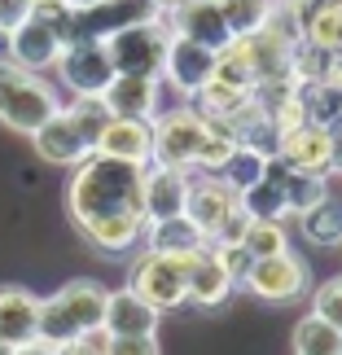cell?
Instances as JSON below:
<instances>
[{
  "mask_svg": "<svg viewBox=\"0 0 342 355\" xmlns=\"http://www.w3.org/2000/svg\"><path fill=\"white\" fill-rule=\"evenodd\" d=\"M158 307H149L141 294L132 290H110L105 294V316H101V329L110 338H141V334H158Z\"/></svg>",
  "mask_w": 342,
  "mask_h": 355,
  "instance_id": "2e32d148",
  "label": "cell"
},
{
  "mask_svg": "<svg viewBox=\"0 0 342 355\" xmlns=\"http://www.w3.org/2000/svg\"><path fill=\"white\" fill-rule=\"evenodd\" d=\"M207 136H211V119H202L194 105L154 114V154H149V162L198 171V158H202Z\"/></svg>",
  "mask_w": 342,
  "mask_h": 355,
  "instance_id": "5b68a950",
  "label": "cell"
},
{
  "mask_svg": "<svg viewBox=\"0 0 342 355\" xmlns=\"http://www.w3.org/2000/svg\"><path fill=\"white\" fill-rule=\"evenodd\" d=\"M71 9H88V5H97V0H66Z\"/></svg>",
  "mask_w": 342,
  "mask_h": 355,
  "instance_id": "b9f144b4",
  "label": "cell"
},
{
  "mask_svg": "<svg viewBox=\"0 0 342 355\" xmlns=\"http://www.w3.org/2000/svg\"><path fill=\"white\" fill-rule=\"evenodd\" d=\"M246 228H250V215H246V207L237 202V207H232L224 220L207 233V241H211V245H237V241L246 237Z\"/></svg>",
  "mask_w": 342,
  "mask_h": 355,
  "instance_id": "836d02e7",
  "label": "cell"
},
{
  "mask_svg": "<svg viewBox=\"0 0 342 355\" xmlns=\"http://www.w3.org/2000/svg\"><path fill=\"white\" fill-rule=\"evenodd\" d=\"M272 5H277V0H220V13H224L232 35H250L268 22Z\"/></svg>",
  "mask_w": 342,
  "mask_h": 355,
  "instance_id": "f546056e",
  "label": "cell"
},
{
  "mask_svg": "<svg viewBox=\"0 0 342 355\" xmlns=\"http://www.w3.org/2000/svg\"><path fill=\"white\" fill-rule=\"evenodd\" d=\"M5 351H9V347H0V355H5Z\"/></svg>",
  "mask_w": 342,
  "mask_h": 355,
  "instance_id": "f6af8a7d",
  "label": "cell"
},
{
  "mask_svg": "<svg viewBox=\"0 0 342 355\" xmlns=\"http://www.w3.org/2000/svg\"><path fill=\"white\" fill-rule=\"evenodd\" d=\"M158 92H162V79H149V75H114L105 84L101 101L110 105L114 119H154L158 114Z\"/></svg>",
  "mask_w": 342,
  "mask_h": 355,
  "instance_id": "ac0fdd59",
  "label": "cell"
},
{
  "mask_svg": "<svg viewBox=\"0 0 342 355\" xmlns=\"http://www.w3.org/2000/svg\"><path fill=\"white\" fill-rule=\"evenodd\" d=\"M58 92L40 71H26L18 62H0V123L22 136H31L40 123L58 110Z\"/></svg>",
  "mask_w": 342,
  "mask_h": 355,
  "instance_id": "3957f363",
  "label": "cell"
},
{
  "mask_svg": "<svg viewBox=\"0 0 342 355\" xmlns=\"http://www.w3.org/2000/svg\"><path fill=\"white\" fill-rule=\"evenodd\" d=\"M158 13H162L158 0H97L88 9H75V40H105L132 22L158 18Z\"/></svg>",
  "mask_w": 342,
  "mask_h": 355,
  "instance_id": "30bf717a",
  "label": "cell"
},
{
  "mask_svg": "<svg viewBox=\"0 0 342 355\" xmlns=\"http://www.w3.org/2000/svg\"><path fill=\"white\" fill-rule=\"evenodd\" d=\"M97 154L149 162V154H154V119H110L105 132L97 136Z\"/></svg>",
  "mask_w": 342,
  "mask_h": 355,
  "instance_id": "d6986e66",
  "label": "cell"
},
{
  "mask_svg": "<svg viewBox=\"0 0 342 355\" xmlns=\"http://www.w3.org/2000/svg\"><path fill=\"white\" fill-rule=\"evenodd\" d=\"M232 290H237V285H232V277L224 272V263L215 259L211 241L202 245L198 254H189V303H198V307H220Z\"/></svg>",
  "mask_w": 342,
  "mask_h": 355,
  "instance_id": "7402d4cb",
  "label": "cell"
},
{
  "mask_svg": "<svg viewBox=\"0 0 342 355\" xmlns=\"http://www.w3.org/2000/svg\"><path fill=\"white\" fill-rule=\"evenodd\" d=\"M298 228H303V237L311 245L334 250V245H342V207L334 198H320L316 207H307L303 215H298Z\"/></svg>",
  "mask_w": 342,
  "mask_h": 355,
  "instance_id": "d4e9b609",
  "label": "cell"
},
{
  "mask_svg": "<svg viewBox=\"0 0 342 355\" xmlns=\"http://www.w3.org/2000/svg\"><path fill=\"white\" fill-rule=\"evenodd\" d=\"M241 285L255 298H264V303H294V298L307 290V263L298 254H290V250L264 254V259L250 263V272H246Z\"/></svg>",
  "mask_w": 342,
  "mask_h": 355,
  "instance_id": "ba28073f",
  "label": "cell"
},
{
  "mask_svg": "<svg viewBox=\"0 0 342 355\" xmlns=\"http://www.w3.org/2000/svg\"><path fill=\"white\" fill-rule=\"evenodd\" d=\"M62 58V35L53 31L44 18H35V13H26V18L9 31V62L26 66V71H53Z\"/></svg>",
  "mask_w": 342,
  "mask_h": 355,
  "instance_id": "4fadbf2b",
  "label": "cell"
},
{
  "mask_svg": "<svg viewBox=\"0 0 342 355\" xmlns=\"http://www.w3.org/2000/svg\"><path fill=\"white\" fill-rule=\"evenodd\" d=\"M189 184H194V171L162 167V162H145V180H141V215H145V224L185 215Z\"/></svg>",
  "mask_w": 342,
  "mask_h": 355,
  "instance_id": "9c48e42d",
  "label": "cell"
},
{
  "mask_svg": "<svg viewBox=\"0 0 342 355\" xmlns=\"http://www.w3.org/2000/svg\"><path fill=\"white\" fill-rule=\"evenodd\" d=\"M237 202L246 207V215L250 220H272V224H285V215H290V207H285V189L281 180H255L250 189H241Z\"/></svg>",
  "mask_w": 342,
  "mask_h": 355,
  "instance_id": "484cf974",
  "label": "cell"
},
{
  "mask_svg": "<svg viewBox=\"0 0 342 355\" xmlns=\"http://www.w3.org/2000/svg\"><path fill=\"white\" fill-rule=\"evenodd\" d=\"M128 285L145 298L149 307H158V311L185 307L189 303V259L162 254V250H149V245H145V254L132 263Z\"/></svg>",
  "mask_w": 342,
  "mask_h": 355,
  "instance_id": "8992f818",
  "label": "cell"
},
{
  "mask_svg": "<svg viewBox=\"0 0 342 355\" xmlns=\"http://www.w3.org/2000/svg\"><path fill=\"white\" fill-rule=\"evenodd\" d=\"M211 250H215V259L224 263V272L232 277V285H241V281H246V272H250V263H255L250 250H246L241 241H237V245H211Z\"/></svg>",
  "mask_w": 342,
  "mask_h": 355,
  "instance_id": "e575fe53",
  "label": "cell"
},
{
  "mask_svg": "<svg viewBox=\"0 0 342 355\" xmlns=\"http://www.w3.org/2000/svg\"><path fill=\"white\" fill-rule=\"evenodd\" d=\"M141 180H145V162L110 158V154H92L84 162H75L71 184H66V211L75 224L101 220V215H123V211H141Z\"/></svg>",
  "mask_w": 342,
  "mask_h": 355,
  "instance_id": "6da1fadb",
  "label": "cell"
},
{
  "mask_svg": "<svg viewBox=\"0 0 342 355\" xmlns=\"http://www.w3.org/2000/svg\"><path fill=\"white\" fill-rule=\"evenodd\" d=\"M105 285L97 281H71L58 294L40 298V320H35V338L49 347H62L71 338L97 334L101 316H105Z\"/></svg>",
  "mask_w": 342,
  "mask_h": 355,
  "instance_id": "7a4b0ae2",
  "label": "cell"
},
{
  "mask_svg": "<svg viewBox=\"0 0 342 355\" xmlns=\"http://www.w3.org/2000/svg\"><path fill=\"white\" fill-rule=\"evenodd\" d=\"M9 58V31H0V62Z\"/></svg>",
  "mask_w": 342,
  "mask_h": 355,
  "instance_id": "60d3db41",
  "label": "cell"
},
{
  "mask_svg": "<svg viewBox=\"0 0 342 355\" xmlns=\"http://www.w3.org/2000/svg\"><path fill=\"white\" fill-rule=\"evenodd\" d=\"M330 149H334L330 128H320V123H294V128L281 132L277 158L285 162V167H294V171L330 175Z\"/></svg>",
  "mask_w": 342,
  "mask_h": 355,
  "instance_id": "5bb4252c",
  "label": "cell"
},
{
  "mask_svg": "<svg viewBox=\"0 0 342 355\" xmlns=\"http://www.w3.org/2000/svg\"><path fill=\"white\" fill-rule=\"evenodd\" d=\"M264 162H268V158L259 154V149L237 145V149H232V154L220 162V171H215V175H220L232 193H241V189H250L255 180H264Z\"/></svg>",
  "mask_w": 342,
  "mask_h": 355,
  "instance_id": "83f0119b",
  "label": "cell"
},
{
  "mask_svg": "<svg viewBox=\"0 0 342 355\" xmlns=\"http://www.w3.org/2000/svg\"><path fill=\"white\" fill-rule=\"evenodd\" d=\"M167 44H171V22L167 13L149 22H132L123 31L105 35V53H110L114 71L119 75H149V79H162V58H167Z\"/></svg>",
  "mask_w": 342,
  "mask_h": 355,
  "instance_id": "277c9868",
  "label": "cell"
},
{
  "mask_svg": "<svg viewBox=\"0 0 342 355\" xmlns=\"http://www.w3.org/2000/svg\"><path fill=\"white\" fill-rule=\"evenodd\" d=\"M167 22H171L176 35H189V40H198V44H207L215 53L232 40L224 13H220V0H180L176 9H167Z\"/></svg>",
  "mask_w": 342,
  "mask_h": 355,
  "instance_id": "9a60e30c",
  "label": "cell"
},
{
  "mask_svg": "<svg viewBox=\"0 0 342 355\" xmlns=\"http://www.w3.org/2000/svg\"><path fill=\"white\" fill-rule=\"evenodd\" d=\"M31 141H35L40 162H49V167H75V162H84L92 154L88 136L75 128V119L66 114V105H58V110L40 123L31 132Z\"/></svg>",
  "mask_w": 342,
  "mask_h": 355,
  "instance_id": "7c38bea8",
  "label": "cell"
},
{
  "mask_svg": "<svg viewBox=\"0 0 342 355\" xmlns=\"http://www.w3.org/2000/svg\"><path fill=\"white\" fill-rule=\"evenodd\" d=\"M158 5H162V13H167V9H176V5H180V0H158Z\"/></svg>",
  "mask_w": 342,
  "mask_h": 355,
  "instance_id": "7bdbcfd3",
  "label": "cell"
},
{
  "mask_svg": "<svg viewBox=\"0 0 342 355\" xmlns=\"http://www.w3.org/2000/svg\"><path fill=\"white\" fill-rule=\"evenodd\" d=\"M334 136V149H330V175H342V132H330Z\"/></svg>",
  "mask_w": 342,
  "mask_h": 355,
  "instance_id": "ab89813d",
  "label": "cell"
},
{
  "mask_svg": "<svg viewBox=\"0 0 342 355\" xmlns=\"http://www.w3.org/2000/svg\"><path fill=\"white\" fill-rule=\"evenodd\" d=\"M5 355H53V347H49V343H40V338H26V343L9 347Z\"/></svg>",
  "mask_w": 342,
  "mask_h": 355,
  "instance_id": "f35d334b",
  "label": "cell"
},
{
  "mask_svg": "<svg viewBox=\"0 0 342 355\" xmlns=\"http://www.w3.org/2000/svg\"><path fill=\"white\" fill-rule=\"evenodd\" d=\"M53 71L75 97H101L105 84L119 75L110 53H105V40H71V44H62V58Z\"/></svg>",
  "mask_w": 342,
  "mask_h": 355,
  "instance_id": "52a82bcc",
  "label": "cell"
},
{
  "mask_svg": "<svg viewBox=\"0 0 342 355\" xmlns=\"http://www.w3.org/2000/svg\"><path fill=\"white\" fill-rule=\"evenodd\" d=\"M232 207H237V193H232L220 175H207V171L194 175V184H189V202H185V215L202 228V233H211V228L220 224Z\"/></svg>",
  "mask_w": 342,
  "mask_h": 355,
  "instance_id": "ffe728a7",
  "label": "cell"
},
{
  "mask_svg": "<svg viewBox=\"0 0 342 355\" xmlns=\"http://www.w3.org/2000/svg\"><path fill=\"white\" fill-rule=\"evenodd\" d=\"M53 355H105V329L84 334V338H71V343L53 347Z\"/></svg>",
  "mask_w": 342,
  "mask_h": 355,
  "instance_id": "8d00e7d4",
  "label": "cell"
},
{
  "mask_svg": "<svg viewBox=\"0 0 342 355\" xmlns=\"http://www.w3.org/2000/svg\"><path fill=\"white\" fill-rule=\"evenodd\" d=\"M145 245L149 250H162V254H198L202 245H207V233L189 220V215H171V220H154L145 224Z\"/></svg>",
  "mask_w": 342,
  "mask_h": 355,
  "instance_id": "cb8c5ba5",
  "label": "cell"
},
{
  "mask_svg": "<svg viewBox=\"0 0 342 355\" xmlns=\"http://www.w3.org/2000/svg\"><path fill=\"white\" fill-rule=\"evenodd\" d=\"M241 245L250 250V259H264V254H281V250H290V237H285V228H281V224H272V220H250V228H246Z\"/></svg>",
  "mask_w": 342,
  "mask_h": 355,
  "instance_id": "1f68e13d",
  "label": "cell"
},
{
  "mask_svg": "<svg viewBox=\"0 0 342 355\" xmlns=\"http://www.w3.org/2000/svg\"><path fill=\"white\" fill-rule=\"evenodd\" d=\"M281 5H298V0H281Z\"/></svg>",
  "mask_w": 342,
  "mask_h": 355,
  "instance_id": "ee69618b",
  "label": "cell"
},
{
  "mask_svg": "<svg viewBox=\"0 0 342 355\" xmlns=\"http://www.w3.org/2000/svg\"><path fill=\"white\" fill-rule=\"evenodd\" d=\"M294 13L307 44L325 53H342V0H298Z\"/></svg>",
  "mask_w": 342,
  "mask_h": 355,
  "instance_id": "603a6c76",
  "label": "cell"
},
{
  "mask_svg": "<svg viewBox=\"0 0 342 355\" xmlns=\"http://www.w3.org/2000/svg\"><path fill=\"white\" fill-rule=\"evenodd\" d=\"M66 114L75 119V128L88 136V145L97 149V136L105 132V123H110L114 114H110V105H105L101 97H75L71 105H66Z\"/></svg>",
  "mask_w": 342,
  "mask_h": 355,
  "instance_id": "4dcf8cb0",
  "label": "cell"
},
{
  "mask_svg": "<svg viewBox=\"0 0 342 355\" xmlns=\"http://www.w3.org/2000/svg\"><path fill=\"white\" fill-rule=\"evenodd\" d=\"M79 233L88 237L92 250L110 254V259H123L132 254L136 245L145 241V215L141 211H123V215H101V220H88V224H75Z\"/></svg>",
  "mask_w": 342,
  "mask_h": 355,
  "instance_id": "e0dca14e",
  "label": "cell"
},
{
  "mask_svg": "<svg viewBox=\"0 0 342 355\" xmlns=\"http://www.w3.org/2000/svg\"><path fill=\"white\" fill-rule=\"evenodd\" d=\"M311 311H316L320 320H330L334 329L342 334V277H334V281H325L316 294H311Z\"/></svg>",
  "mask_w": 342,
  "mask_h": 355,
  "instance_id": "d6a6232c",
  "label": "cell"
},
{
  "mask_svg": "<svg viewBox=\"0 0 342 355\" xmlns=\"http://www.w3.org/2000/svg\"><path fill=\"white\" fill-rule=\"evenodd\" d=\"M294 355H342V334L311 311L294 324Z\"/></svg>",
  "mask_w": 342,
  "mask_h": 355,
  "instance_id": "4316f807",
  "label": "cell"
},
{
  "mask_svg": "<svg viewBox=\"0 0 342 355\" xmlns=\"http://www.w3.org/2000/svg\"><path fill=\"white\" fill-rule=\"evenodd\" d=\"M285 207H290V215H303L307 207H316L320 198H330V189H325V175L320 171H285Z\"/></svg>",
  "mask_w": 342,
  "mask_h": 355,
  "instance_id": "f1b7e54d",
  "label": "cell"
},
{
  "mask_svg": "<svg viewBox=\"0 0 342 355\" xmlns=\"http://www.w3.org/2000/svg\"><path fill=\"white\" fill-rule=\"evenodd\" d=\"M26 13H31V0H0V31H13Z\"/></svg>",
  "mask_w": 342,
  "mask_h": 355,
  "instance_id": "74e56055",
  "label": "cell"
},
{
  "mask_svg": "<svg viewBox=\"0 0 342 355\" xmlns=\"http://www.w3.org/2000/svg\"><path fill=\"white\" fill-rule=\"evenodd\" d=\"M105 355H162V351H158L154 334H141V338H110L105 334Z\"/></svg>",
  "mask_w": 342,
  "mask_h": 355,
  "instance_id": "d590c367",
  "label": "cell"
},
{
  "mask_svg": "<svg viewBox=\"0 0 342 355\" xmlns=\"http://www.w3.org/2000/svg\"><path fill=\"white\" fill-rule=\"evenodd\" d=\"M40 298L26 285H0V347H18L35 338Z\"/></svg>",
  "mask_w": 342,
  "mask_h": 355,
  "instance_id": "44dd1931",
  "label": "cell"
},
{
  "mask_svg": "<svg viewBox=\"0 0 342 355\" xmlns=\"http://www.w3.org/2000/svg\"><path fill=\"white\" fill-rule=\"evenodd\" d=\"M211 75H215V49L171 31L167 58H162V84H171L185 97H194L202 84H211Z\"/></svg>",
  "mask_w": 342,
  "mask_h": 355,
  "instance_id": "8fae6325",
  "label": "cell"
}]
</instances>
